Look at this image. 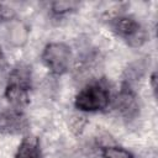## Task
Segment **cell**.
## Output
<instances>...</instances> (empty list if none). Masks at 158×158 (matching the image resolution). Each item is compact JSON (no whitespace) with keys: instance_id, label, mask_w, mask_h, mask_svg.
Returning <instances> with one entry per match:
<instances>
[{"instance_id":"11","label":"cell","mask_w":158,"mask_h":158,"mask_svg":"<svg viewBox=\"0 0 158 158\" xmlns=\"http://www.w3.org/2000/svg\"><path fill=\"white\" fill-rule=\"evenodd\" d=\"M151 83H152V89H153V91H154V94H156V73H153L152 74V77H151Z\"/></svg>"},{"instance_id":"9","label":"cell","mask_w":158,"mask_h":158,"mask_svg":"<svg viewBox=\"0 0 158 158\" xmlns=\"http://www.w3.org/2000/svg\"><path fill=\"white\" fill-rule=\"evenodd\" d=\"M102 157L104 158H135L131 152L122 147L116 146H107L102 148Z\"/></svg>"},{"instance_id":"3","label":"cell","mask_w":158,"mask_h":158,"mask_svg":"<svg viewBox=\"0 0 158 158\" xmlns=\"http://www.w3.org/2000/svg\"><path fill=\"white\" fill-rule=\"evenodd\" d=\"M44 65L53 74H63L69 69L72 62V51L63 42L48 43L42 52Z\"/></svg>"},{"instance_id":"7","label":"cell","mask_w":158,"mask_h":158,"mask_svg":"<svg viewBox=\"0 0 158 158\" xmlns=\"http://www.w3.org/2000/svg\"><path fill=\"white\" fill-rule=\"evenodd\" d=\"M6 38L9 43L15 47H22L28 40V28L27 26L20 20H11L7 22L6 30Z\"/></svg>"},{"instance_id":"4","label":"cell","mask_w":158,"mask_h":158,"mask_svg":"<svg viewBox=\"0 0 158 158\" xmlns=\"http://www.w3.org/2000/svg\"><path fill=\"white\" fill-rule=\"evenodd\" d=\"M112 31L123 38L131 47H139L147 41V33L143 27L130 16H117L111 21Z\"/></svg>"},{"instance_id":"1","label":"cell","mask_w":158,"mask_h":158,"mask_svg":"<svg viewBox=\"0 0 158 158\" xmlns=\"http://www.w3.org/2000/svg\"><path fill=\"white\" fill-rule=\"evenodd\" d=\"M75 107L84 112H96L110 104V91L102 83H91L84 86L75 96Z\"/></svg>"},{"instance_id":"6","label":"cell","mask_w":158,"mask_h":158,"mask_svg":"<svg viewBox=\"0 0 158 158\" xmlns=\"http://www.w3.org/2000/svg\"><path fill=\"white\" fill-rule=\"evenodd\" d=\"M116 109L126 118H132L138 114L139 106L137 96L128 83H125L122 85V89L116 98Z\"/></svg>"},{"instance_id":"5","label":"cell","mask_w":158,"mask_h":158,"mask_svg":"<svg viewBox=\"0 0 158 158\" xmlns=\"http://www.w3.org/2000/svg\"><path fill=\"white\" fill-rule=\"evenodd\" d=\"M26 116L19 110H9L0 114V132L6 135H19L27 130Z\"/></svg>"},{"instance_id":"8","label":"cell","mask_w":158,"mask_h":158,"mask_svg":"<svg viewBox=\"0 0 158 158\" xmlns=\"http://www.w3.org/2000/svg\"><path fill=\"white\" fill-rule=\"evenodd\" d=\"M15 158H42L38 138L35 136L23 137L15 153Z\"/></svg>"},{"instance_id":"2","label":"cell","mask_w":158,"mask_h":158,"mask_svg":"<svg viewBox=\"0 0 158 158\" xmlns=\"http://www.w3.org/2000/svg\"><path fill=\"white\" fill-rule=\"evenodd\" d=\"M31 86V72L25 65H17L9 75L5 96L15 106H22L28 101Z\"/></svg>"},{"instance_id":"10","label":"cell","mask_w":158,"mask_h":158,"mask_svg":"<svg viewBox=\"0 0 158 158\" xmlns=\"http://www.w3.org/2000/svg\"><path fill=\"white\" fill-rule=\"evenodd\" d=\"M78 6L74 1H54L51 5V10L54 15H64L73 10H75Z\"/></svg>"},{"instance_id":"12","label":"cell","mask_w":158,"mask_h":158,"mask_svg":"<svg viewBox=\"0 0 158 158\" xmlns=\"http://www.w3.org/2000/svg\"><path fill=\"white\" fill-rule=\"evenodd\" d=\"M1 60H2V51L0 48V63H1Z\"/></svg>"}]
</instances>
